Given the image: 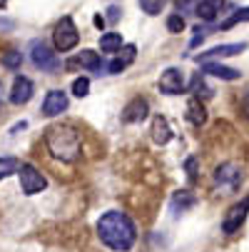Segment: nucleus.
Segmentation results:
<instances>
[{"mask_svg":"<svg viewBox=\"0 0 249 252\" xmlns=\"http://www.w3.org/2000/svg\"><path fill=\"white\" fill-rule=\"evenodd\" d=\"M43 145L48 150V158L60 167H73L83 160V132L70 123L50 125L45 130Z\"/></svg>","mask_w":249,"mask_h":252,"instance_id":"nucleus-1","label":"nucleus"},{"mask_svg":"<svg viewBox=\"0 0 249 252\" xmlns=\"http://www.w3.org/2000/svg\"><path fill=\"white\" fill-rule=\"evenodd\" d=\"M97 237L102 240V245H108L115 252H130L135 247L137 232H135L132 220L125 212L110 210L97 220Z\"/></svg>","mask_w":249,"mask_h":252,"instance_id":"nucleus-2","label":"nucleus"},{"mask_svg":"<svg viewBox=\"0 0 249 252\" xmlns=\"http://www.w3.org/2000/svg\"><path fill=\"white\" fill-rule=\"evenodd\" d=\"M242 183H244V172L234 160H224L212 172V190H215V195H224V197L234 195L242 188Z\"/></svg>","mask_w":249,"mask_h":252,"instance_id":"nucleus-3","label":"nucleus"},{"mask_svg":"<svg viewBox=\"0 0 249 252\" xmlns=\"http://www.w3.org/2000/svg\"><path fill=\"white\" fill-rule=\"evenodd\" d=\"M53 43H55V50H57V53H70V50L80 43V32H78L73 18H62V20L55 25Z\"/></svg>","mask_w":249,"mask_h":252,"instance_id":"nucleus-4","label":"nucleus"},{"mask_svg":"<svg viewBox=\"0 0 249 252\" xmlns=\"http://www.w3.org/2000/svg\"><path fill=\"white\" fill-rule=\"evenodd\" d=\"M30 60H32L35 67H40L43 73H55V70L60 67V60L48 48V43H43V40H32L30 43Z\"/></svg>","mask_w":249,"mask_h":252,"instance_id":"nucleus-5","label":"nucleus"},{"mask_svg":"<svg viewBox=\"0 0 249 252\" xmlns=\"http://www.w3.org/2000/svg\"><path fill=\"white\" fill-rule=\"evenodd\" d=\"M18 175H20V188H23L25 195H38V192H43L45 185H48L45 175L35 167V165H23Z\"/></svg>","mask_w":249,"mask_h":252,"instance_id":"nucleus-6","label":"nucleus"},{"mask_svg":"<svg viewBox=\"0 0 249 252\" xmlns=\"http://www.w3.org/2000/svg\"><path fill=\"white\" fill-rule=\"evenodd\" d=\"M247 215H249V197H244L242 202L232 205L229 212L224 215V220H222V232L224 235H234L242 230L244 220H247Z\"/></svg>","mask_w":249,"mask_h":252,"instance_id":"nucleus-7","label":"nucleus"},{"mask_svg":"<svg viewBox=\"0 0 249 252\" xmlns=\"http://www.w3.org/2000/svg\"><path fill=\"white\" fill-rule=\"evenodd\" d=\"M150 113V102L145 97H132L125 107H122V123H142Z\"/></svg>","mask_w":249,"mask_h":252,"instance_id":"nucleus-8","label":"nucleus"},{"mask_svg":"<svg viewBox=\"0 0 249 252\" xmlns=\"http://www.w3.org/2000/svg\"><path fill=\"white\" fill-rule=\"evenodd\" d=\"M160 90L165 95H180V93H185V78H182L180 70H177V67H167L162 73V78H160Z\"/></svg>","mask_w":249,"mask_h":252,"instance_id":"nucleus-9","label":"nucleus"},{"mask_svg":"<svg viewBox=\"0 0 249 252\" xmlns=\"http://www.w3.org/2000/svg\"><path fill=\"white\" fill-rule=\"evenodd\" d=\"M65 110H67V95L62 90H50L43 100V115L55 118V115H62Z\"/></svg>","mask_w":249,"mask_h":252,"instance_id":"nucleus-10","label":"nucleus"},{"mask_svg":"<svg viewBox=\"0 0 249 252\" xmlns=\"http://www.w3.org/2000/svg\"><path fill=\"white\" fill-rule=\"evenodd\" d=\"M247 50V43H229V45H217V48H212L202 55H197L194 60L197 63H204V60H212V58H229V55H239Z\"/></svg>","mask_w":249,"mask_h":252,"instance_id":"nucleus-11","label":"nucleus"},{"mask_svg":"<svg viewBox=\"0 0 249 252\" xmlns=\"http://www.w3.org/2000/svg\"><path fill=\"white\" fill-rule=\"evenodd\" d=\"M32 97V80L25 75H18L13 83V93H10V102L13 105H25Z\"/></svg>","mask_w":249,"mask_h":252,"instance_id":"nucleus-12","label":"nucleus"},{"mask_svg":"<svg viewBox=\"0 0 249 252\" xmlns=\"http://www.w3.org/2000/svg\"><path fill=\"white\" fill-rule=\"evenodd\" d=\"M78 65H83L90 73H97V70H102V58L95 50H83L75 60H67V67H78Z\"/></svg>","mask_w":249,"mask_h":252,"instance_id":"nucleus-13","label":"nucleus"},{"mask_svg":"<svg viewBox=\"0 0 249 252\" xmlns=\"http://www.w3.org/2000/svg\"><path fill=\"white\" fill-rule=\"evenodd\" d=\"M227 8V0H202L197 5V15L204 20V23H212L217 20V15Z\"/></svg>","mask_w":249,"mask_h":252,"instance_id":"nucleus-14","label":"nucleus"},{"mask_svg":"<svg viewBox=\"0 0 249 252\" xmlns=\"http://www.w3.org/2000/svg\"><path fill=\"white\" fill-rule=\"evenodd\" d=\"M202 73L204 75H215V78H222V80H239V70H234V67H227V65H222V63H204L202 65Z\"/></svg>","mask_w":249,"mask_h":252,"instance_id":"nucleus-15","label":"nucleus"},{"mask_svg":"<svg viewBox=\"0 0 249 252\" xmlns=\"http://www.w3.org/2000/svg\"><path fill=\"white\" fill-rule=\"evenodd\" d=\"M187 120L194 127H202L207 123V107L202 105L199 97H190V102H187Z\"/></svg>","mask_w":249,"mask_h":252,"instance_id":"nucleus-16","label":"nucleus"},{"mask_svg":"<svg viewBox=\"0 0 249 252\" xmlns=\"http://www.w3.org/2000/svg\"><path fill=\"white\" fill-rule=\"evenodd\" d=\"M152 140L157 142V145H167V142L172 140V127L162 115H157L152 120Z\"/></svg>","mask_w":249,"mask_h":252,"instance_id":"nucleus-17","label":"nucleus"},{"mask_svg":"<svg viewBox=\"0 0 249 252\" xmlns=\"http://www.w3.org/2000/svg\"><path fill=\"white\" fill-rule=\"evenodd\" d=\"M100 48H102V53H117V50H122V35L120 32H105L100 38Z\"/></svg>","mask_w":249,"mask_h":252,"instance_id":"nucleus-18","label":"nucleus"},{"mask_svg":"<svg viewBox=\"0 0 249 252\" xmlns=\"http://www.w3.org/2000/svg\"><path fill=\"white\" fill-rule=\"evenodd\" d=\"M194 205V195L187 192V190H180V192H174L172 197V212H185Z\"/></svg>","mask_w":249,"mask_h":252,"instance_id":"nucleus-19","label":"nucleus"},{"mask_svg":"<svg viewBox=\"0 0 249 252\" xmlns=\"http://www.w3.org/2000/svg\"><path fill=\"white\" fill-rule=\"evenodd\" d=\"M13 172H20V162L15 158H0V180L10 177Z\"/></svg>","mask_w":249,"mask_h":252,"instance_id":"nucleus-20","label":"nucleus"},{"mask_svg":"<svg viewBox=\"0 0 249 252\" xmlns=\"http://www.w3.org/2000/svg\"><path fill=\"white\" fill-rule=\"evenodd\" d=\"M139 8L147 15H160L165 8V0H139Z\"/></svg>","mask_w":249,"mask_h":252,"instance_id":"nucleus-21","label":"nucleus"},{"mask_svg":"<svg viewBox=\"0 0 249 252\" xmlns=\"http://www.w3.org/2000/svg\"><path fill=\"white\" fill-rule=\"evenodd\" d=\"M249 20V8H242V10H237L232 18H227L224 23H222V30H229L232 25H237V23H247Z\"/></svg>","mask_w":249,"mask_h":252,"instance_id":"nucleus-22","label":"nucleus"},{"mask_svg":"<svg viewBox=\"0 0 249 252\" xmlns=\"http://www.w3.org/2000/svg\"><path fill=\"white\" fill-rule=\"evenodd\" d=\"M167 30L169 32H182L185 30V15H180V13H174V15H169L167 18Z\"/></svg>","mask_w":249,"mask_h":252,"instance_id":"nucleus-23","label":"nucleus"},{"mask_svg":"<svg viewBox=\"0 0 249 252\" xmlns=\"http://www.w3.org/2000/svg\"><path fill=\"white\" fill-rule=\"evenodd\" d=\"M190 90L194 93V97H197V95H209V93H212V90L204 85V78H202L199 73L192 78V83H190Z\"/></svg>","mask_w":249,"mask_h":252,"instance_id":"nucleus-24","label":"nucleus"},{"mask_svg":"<svg viewBox=\"0 0 249 252\" xmlns=\"http://www.w3.org/2000/svg\"><path fill=\"white\" fill-rule=\"evenodd\" d=\"M87 93H90V80H87V78H75V80H73V95L85 97Z\"/></svg>","mask_w":249,"mask_h":252,"instance_id":"nucleus-25","label":"nucleus"},{"mask_svg":"<svg viewBox=\"0 0 249 252\" xmlns=\"http://www.w3.org/2000/svg\"><path fill=\"white\" fill-rule=\"evenodd\" d=\"M174 3H177V10L182 15V13H197V5L202 0H174Z\"/></svg>","mask_w":249,"mask_h":252,"instance_id":"nucleus-26","label":"nucleus"},{"mask_svg":"<svg viewBox=\"0 0 249 252\" xmlns=\"http://www.w3.org/2000/svg\"><path fill=\"white\" fill-rule=\"evenodd\" d=\"M20 60H23V53H18V50H10V53L3 58V65H5V67H10V70H18Z\"/></svg>","mask_w":249,"mask_h":252,"instance_id":"nucleus-27","label":"nucleus"},{"mask_svg":"<svg viewBox=\"0 0 249 252\" xmlns=\"http://www.w3.org/2000/svg\"><path fill=\"white\" fill-rule=\"evenodd\" d=\"M127 65H130L127 60H122V58H115V60L108 65V73H110V75H117V73H122V70H125Z\"/></svg>","mask_w":249,"mask_h":252,"instance_id":"nucleus-28","label":"nucleus"},{"mask_svg":"<svg viewBox=\"0 0 249 252\" xmlns=\"http://www.w3.org/2000/svg\"><path fill=\"white\" fill-rule=\"evenodd\" d=\"M185 167H187V177H190V183H197V158H190L187 162H185Z\"/></svg>","mask_w":249,"mask_h":252,"instance_id":"nucleus-29","label":"nucleus"},{"mask_svg":"<svg viewBox=\"0 0 249 252\" xmlns=\"http://www.w3.org/2000/svg\"><path fill=\"white\" fill-rule=\"evenodd\" d=\"M105 13H108V15H105V20H108V23H117V20H120V15H122V10H120L117 5H110Z\"/></svg>","mask_w":249,"mask_h":252,"instance_id":"nucleus-30","label":"nucleus"},{"mask_svg":"<svg viewBox=\"0 0 249 252\" xmlns=\"http://www.w3.org/2000/svg\"><path fill=\"white\" fill-rule=\"evenodd\" d=\"M242 107H244V113H247V118H249V93L244 95V100H242Z\"/></svg>","mask_w":249,"mask_h":252,"instance_id":"nucleus-31","label":"nucleus"},{"mask_svg":"<svg viewBox=\"0 0 249 252\" xmlns=\"http://www.w3.org/2000/svg\"><path fill=\"white\" fill-rule=\"evenodd\" d=\"M105 23H108V20H105L102 15H95V25H97V28H105Z\"/></svg>","mask_w":249,"mask_h":252,"instance_id":"nucleus-32","label":"nucleus"},{"mask_svg":"<svg viewBox=\"0 0 249 252\" xmlns=\"http://www.w3.org/2000/svg\"><path fill=\"white\" fill-rule=\"evenodd\" d=\"M0 102H3V83H0Z\"/></svg>","mask_w":249,"mask_h":252,"instance_id":"nucleus-33","label":"nucleus"}]
</instances>
